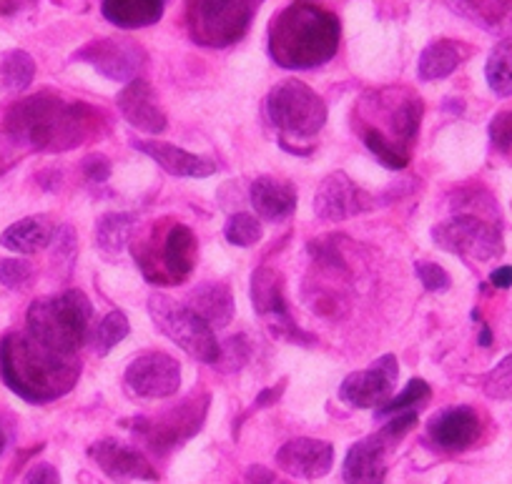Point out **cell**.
<instances>
[{
  "instance_id": "6da1fadb",
  "label": "cell",
  "mask_w": 512,
  "mask_h": 484,
  "mask_svg": "<svg viewBox=\"0 0 512 484\" xmlns=\"http://www.w3.org/2000/svg\"><path fill=\"white\" fill-rule=\"evenodd\" d=\"M8 138L36 151H68L98 138L106 116L88 103L63 101L56 93H36L13 103L6 113Z\"/></svg>"
},
{
  "instance_id": "7a4b0ae2",
  "label": "cell",
  "mask_w": 512,
  "mask_h": 484,
  "mask_svg": "<svg viewBox=\"0 0 512 484\" xmlns=\"http://www.w3.org/2000/svg\"><path fill=\"white\" fill-rule=\"evenodd\" d=\"M0 374L21 399L48 404L76 387L81 362L53 352L28 332H13L0 342Z\"/></svg>"
},
{
  "instance_id": "3957f363",
  "label": "cell",
  "mask_w": 512,
  "mask_h": 484,
  "mask_svg": "<svg viewBox=\"0 0 512 484\" xmlns=\"http://www.w3.org/2000/svg\"><path fill=\"white\" fill-rule=\"evenodd\" d=\"M342 26L334 13L312 3H294L269 26V56L289 71H309L337 56Z\"/></svg>"
},
{
  "instance_id": "277c9868",
  "label": "cell",
  "mask_w": 512,
  "mask_h": 484,
  "mask_svg": "<svg viewBox=\"0 0 512 484\" xmlns=\"http://www.w3.org/2000/svg\"><path fill=\"white\" fill-rule=\"evenodd\" d=\"M93 309L83 291H63L28 306V334L58 354L76 357L91 332Z\"/></svg>"
},
{
  "instance_id": "5b68a950",
  "label": "cell",
  "mask_w": 512,
  "mask_h": 484,
  "mask_svg": "<svg viewBox=\"0 0 512 484\" xmlns=\"http://www.w3.org/2000/svg\"><path fill=\"white\" fill-rule=\"evenodd\" d=\"M262 3L264 0H186V31L199 46L229 48L246 36Z\"/></svg>"
},
{
  "instance_id": "8992f818",
  "label": "cell",
  "mask_w": 512,
  "mask_h": 484,
  "mask_svg": "<svg viewBox=\"0 0 512 484\" xmlns=\"http://www.w3.org/2000/svg\"><path fill=\"white\" fill-rule=\"evenodd\" d=\"M149 314L156 329L164 337H169L176 347L184 349L186 354L204 364L219 362L221 344L216 342L214 329L189 306L164 294H154L149 299Z\"/></svg>"
},
{
  "instance_id": "52a82bcc",
  "label": "cell",
  "mask_w": 512,
  "mask_h": 484,
  "mask_svg": "<svg viewBox=\"0 0 512 484\" xmlns=\"http://www.w3.org/2000/svg\"><path fill=\"white\" fill-rule=\"evenodd\" d=\"M267 116L284 138H312L327 123V106L302 81H282L269 91Z\"/></svg>"
},
{
  "instance_id": "ba28073f",
  "label": "cell",
  "mask_w": 512,
  "mask_h": 484,
  "mask_svg": "<svg viewBox=\"0 0 512 484\" xmlns=\"http://www.w3.org/2000/svg\"><path fill=\"white\" fill-rule=\"evenodd\" d=\"M432 239L440 249L475 261H492L505 251L500 216L457 211L452 219L432 229Z\"/></svg>"
},
{
  "instance_id": "9c48e42d",
  "label": "cell",
  "mask_w": 512,
  "mask_h": 484,
  "mask_svg": "<svg viewBox=\"0 0 512 484\" xmlns=\"http://www.w3.org/2000/svg\"><path fill=\"white\" fill-rule=\"evenodd\" d=\"M196 251H199V246H196L194 231L184 224H171L164 234V241H161L159 254L141 246V249H136V259H139L141 271L149 281L181 284L194 271Z\"/></svg>"
},
{
  "instance_id": "30bf717a",
  "label": "cell",
  "mask_w": 512,
  "mask_h": 484,
  "mask_svg": "<svg viewBox=\"0 0 512 484\" xmlns=\"http://www.w3.org/2000/svg\"><path fill=\"white\" fill-rule=\"evenodd\" d=\"M206 407H209V397L206 394L204 397L189 394L186 402L169 409V412L159 414L156 419H136L134 429L154 452H169V449L179 447L181 442H186V439L199 432L206 417Z\"/></svg>"
},
{
  "instance_id": "8fae6325",
  "label": "cell",
  "mask_w": 512,
  "mask_h": 484,
  "mask_svg": "<svg viewBox=\"0 0 512 484\" xmlns=\"http://www.w3.org/2000/svg\"><path fill=\"white\" fill-rule=\"evenodd\" d=\"M73 58L96 68L108 81L118 83L136 81L146 68V51L131 38H98L78 48Z\"/></svg>"
},
{
  "instance_id": "7c38bea8",
  "label": "cell",
  "mask_w": 512,
  "mask_h": 484,
  "mask_svg": "<svg viewBox=\"0 0 512 484\" xmlns=\"http://www.w3.org/2000/svg\"><path fill=\"white\" fill-rule=\"evenodd\" d=\"M251 304H254L256 314L262 316V321L274 337L289 339V342H309V339H304L307 334L294 324L292 314H289L282 279L269 266L254 271V279H251Z\"/></svg>"
},
{
  "instance_id": "4fadbf2b",
  "label": "cell",
  "mask_w": 512,
  "mask_h": 484,
  "mask_svg": "<svg viewBox=\"0 0 512 484\" xmlns=\"http://www.w3.org/2000/svg\"><path fill=\"white\" fill-rule=\"evenodd\" d=\"M400 364L392 354L379 357L372 367L349 374L339 387V399L357 409H379L395 394Z\"/></svg>"
},
{
  "instance_id": "5bb4252c",
  "label": "cell",
  "mask_w": 512,
  "mask_h": 484,
  "mask_svg": "<svg viewBox=\"0 0 512 484\" xmlns=\"http://www.w3.org/2000/svg\"><path fill=\"white\" fill-rule=\"evenodd\" d=\"M123 382L134 397L164 399L179 392L181 367L169 354L146 352L128 364Z\"/></svg>"
},
{
  "instance_id": "9a60e30c",
  "label": "cell",
  "mask_w": 512,
  "mask_h": 484,
  "mask_svg": "<svg viewBox=\"0 0 512 484\" xmlns=\"http://www.w3.org/2000/svg\"><path fill=\"white\" fill-rule=\"evenodd\" d=\"M374 206L367 191L359 189L347 174H332L319 184L314 196V211L322 221H347Z\"/></svg>"
},
{
  "instance_id": "2e32d148",
  "label": "cell",
  "mask_w": 512,
  "mask_h": 484,
  "mask_svg": "<svg viewBox=\"0 0 512 484\" xmlns=\"http://www.w3.org/2000/svg\"><path fill=\"white\" fill-rule=\"evenodd\" d=\"M482 419L472 407H450L427 424V437L442 452H465L480 439Z\"/></svg>"
},
{
  "instance_id": "e0dca14e",
  "label": "cell",
  "mask_w": 512,
  "mask_h": 484,
  "mask_svg": "<svg viewBox=\"0 0 512 484\" xmlns=\"http://www.w3.org/2000/svg\"><path fill=\"white\" fill-rule=\"evenodd\" d=\"M88 454L103 469V474H108L116 482H131V479L154 482L156 479V469L151 467L149 459L141 452H136L134 447L116 442V439H101V442H96L88 449Z\"/></svg>"
},
{
  "instance_id": "ac0fdd59",
  "label": "cell",
  "mask_w": 512,
  "mask_h": 484,
  "mask_svg": "<svg viewBox=\"0 0 512 484\" xmlns=\"http://www.w3.org/2000/svg\"><path fill=\"white\" fill-rule=\"evenodd\" d=\"M392 444L382 437V434H372V437L359 439L352 444L344 459V482L347 484H384L387 477V452Z\"/></svg>"
},
{
  "instance_id": "d6986e66",
  "label": "cell",
  "mask_w": 512,
  "mask_h": 484,
  "mask_svg": "<svg viewBox=\"0 0 512 484\" xmlns=\"http://www.w3.org/2000/svg\"><path fill=\"white\" fill-rule=\"evenodd\" d=\"M116 106L118 111H121V116L126 118L131 126L139 128V131L156 136V133H161L166 128L164 108L159 106L154 88H151V83L144 81V78H136V81L128 83V86L118 93Z\"/></svg>"
},
{
  "instance_id": "ffe728a7",
  "label": "cell",
  "mask_w": 512,
  "mask_h": 484,
  "mask_svg": "<svg viewBox=\"0 0 512 484\" xmlns=\"http://www.w3.org/2000/svg\"><path fill=\"white\" fill-rule=\"evenodd\" d=\"M334 449L329 442L322 439L299 437L284 444L277 452V464L287 474L302 479H319L332 469Z\"/></svg>"
},
{
  "instance_id": "44dd1931",
  "label": "cell",
  "mask_w": 512,
  "mask_h": 484,
  "mask_svg": "<svg viewBox=\"0 0 512 484\" xmlns=\"http://www.w3.org/2000/svg\"><path fill=\"white\" fill-rule=\"evenodd\" d=\"M134 148L144 151L146 156L154 158L161 169L169 171L171 176H179V179H206L216 171V164L211 158L196 156V153L184 151L174 143H164L154 138V141H134Z\"/></svg>"
},
{
  "instance_id": "7402d4cb",
  "label": "cell",
  "mask_w": 512,
  "mask_h": 484,
  "mask_svg": "<svg viewBox=\"0 0 512 484\" xmlns=\"http://www.w3.org/2000/svg\"><path fill=\"white\" fill-rule=\"evenodd\" d=\"M447 8L490 36L512 38V0H445Z\"/></svg>"
},
{
  "instance_id": "603a6c76",
  "label": "cell",
  "mask_w": 512,
  "mask_h": 484,
  "mask_svg": "<svg viewBox=\"0 0 512 484\" xmlns=\"http://www.w3.org/2000/svg\"><path fill=\"white\" fill-rule=\"evenodd\" d=\"M251 206L264 221H284L297 209V191L287 181L259 176L251 184Z\"/></svg>"
},
{
  "instance_id": "cb8c5ba5",
  "label": "cell",
  "mask_w": 512,
  "mask_h": 484,
  "mask_svg": "<svg viewBox=\"0 0 512 484\" xmlns=\"http://www.w3.org/2000/svg\"><path fill=\"white\" fill-rule=\"evenodd\" d=\"M186 306L201 316L211 329H224L234 316V299L229 286L221 281H206L199 284L186 299Z\"/></svg>"
},
{
  "instance_id": "d4e9b609",
  "label": "cell",
  "mask_w": 512,
  "mask_h": 484,
  "mask_svg": "<svg viewBox=\"0 0 512 484\" xmlns=\"http://www.w3.org/2000/svg\"><path fill=\"white\" fill-rule=\"evenodd\" d=\"M169 0H103L101 13L108 23L126 31L149 28L161 21Z\"/></svg>"
},
{
  "instance_id": "484cf974",
  "label": "cell",
  "mask_w": 512,
  "mask_h": 484,
  "mask_svg": "<svg viewBox=\"0 0 512 484\" xmlns=\"http://www.w3.org/2000/svg\"><path fill=\"white\" fill-rule=\"evenodd\" d=\"M53 239H56V231H53L51 221H46L43 216H28V219L16 221L3 231L0 246L13 251V254H38Z\"/></svg>"
},
{
  "instance_id": "4316f807",
  "label": "cell",
  "mask_w": 512,
  "mask_h": 484,
  "mask_svg": "<svg viewBox=\"0 0 512 484\" xmlns=\"http://www.w3.org/2000/svg\"><path fill=\"white\" fill-rule=\"evenodd\" d=\"M467 48L462 43L450 41V38H440L432 41L425 51L420 53V63H417V76L422 81H442V78L452 76L462 61L467 58Z\"/></svg>"
},
{
  "instance_id": "83f0119b",
  "label": "cell",
  "mask_w": 512,
  "mask_h": 484,
  "mask_svg": "<svg viewBox=\"0 0 512 484\" xmlns=\"http://www.w3.org/2000/svg\"><path fill=\"white\" fill-rule=\"evenodd\" d=\"M36 78V61L31 53L13 48L0 53V88L8 93H23Z\"/></svg>"
},
{
  "instance_id": "f1b7e54d",
  "label": "cell",
  "mask_w": 512,
  "mask_h": 484,
  "mask_svg": "<svg viewBox=\"0 0 512 484\" xmlns=\"http://www.w3.org/2000/svg\"><path fill=\"white\" fill-rule=\"evenodd\" d=\"M136 219L131 214H106L96 224V246L106 256H118L134 234Z\"/></svg>"
},
{
  "instance_id": "f546056e",
  "label": "cell",
  "mask_w": 512,
  "mask_h": 484,
  "mask_svg": "<svg viewBox=\"0 0 512 484\" xmlns=\"http://www.w3.org/2000/svg\"><path fill=\"white\" fill-rule=\"evenodd\" d=\"M485 78L495 96H512V38H502L495 43L487 56Z\"/></svg>"
},
{
  "instance_id": "4dcf8cb0",
  "label": "cell",
  "mask_w": 512,
  "mask_h": 484,
  "mask_svg": "<svg viewBox=\"0 0 512 484\" xmlns=\"http://www.w3.org/2000/svg\"><path fill=\"white\" fill-rule=\"evenodd\" d=\"M362 141H364V146L372 151V156L377 158L379 164L387 166V169L402 171L407 164H410V151H407V148L387 141L382 133L372 131V128H362Z\"/></svg>"
},
{
  "instance_id": "1f68e13d",
  "label": "cell",
  "mask_w": 512,
  "mask_h": 484,
  "mask_svg": "<svg viewBox=\"0 0 512 484\" xmlns=\"http://www.w3.org/2000/svg\"><path fill=\"white\" fill-rule=\"evenodd\" d=\"M128 337V319L121 311H111L98 321L96 332H93V349L98 357H106L116 344H121Z\"/></svg>"
},
{
  "instance_id": "d6a6232c",
  "label": "cell",
  "mask_w": 512,
  "mask_h": 484,
  "mask_svg": "<svg viewBox=\"0 0 512 484\" xmlns=\"http://www.w3.org/2000/svg\"><path fill=\"white\" fill-rule=\"evenodd\" d=\"M430 394H432L430 384H427L425 379H412V382L405 387V392L397 394V397H392L390 402L382 404V407L377 409V417L390 419V417H395V414L412 412V409H417L420 404H425L427 399H430Z\"/></svg>"
},
{
  "instance_id": "836d02e7",
  "label": "cell",
  "mask_w": 512,
  "mask_h": 484,
  "mask_svg": "<svg viewBox=\"0 0 512 484\" xmlns=\"http://www.w3.org/2000/svg\"><path fill=\"white\" fill-rule=\"evenodd\" d=\"M224 236L234 246H254L262 239V224L251 214H234L226 221Z\"/></svg>"
},
{
  "instance_id": "e575fe53",
  "label": "cell",
  "mask_w": 512,
  "mask_h": 484,
  "mask_svg": "<svg viewBox=\"0 0 512 484\" xmlns=\"http://www.w3.org/2000/svg\"><path fill=\"white\" fill-rule=\"evenodd\" d=\"M485 394L490 399H512V354H507L485 379Z\"/></svg>"
},
{
  "instance_id": "d590c367",
  "label": "cell",
  "mask_w": 512,
  "mask_h": 484,
  "mask_svg": "<svg viewBox=\"0 0 512 484\" xmlns=\"http://www.w3.org/2000/svg\"><path fill=\"white\" fill-rule=\"evenodd\" d=\"M33 276V269L28 261L23 259H3L0 261V284L8 289H18V286L28 284Z\"/></svg>"
},
{
  "instance_id": "8d00e7d4",
  "label": "cell",
  "mask_w": 512,
  "mask_h": 484,
  "mask_svg": "<svg viewBox=\"0 0 512 484\" xmlns=\"http://www.w3.org/2000/svg\"><path fill=\"white\" fill-rule=\"evenodd\" d=\"M417 276H420V281L425 284L427 291H447L450 289V274H447L445 269H442L440 264H432V261H420V264L415 266Z\"/></svg>"
},
{
  "instance_id": "74e56055",
  "label": "cell",
  "mask_w": 512,
  "mask_h": 484,
  "mask_svg": "<svg viewBox=\"0 0 512 484\" xmlns=\"http://www.w3.org/2000/svg\"><path fill=\"white\" fill-rule=\"evenodd\" d=\"M490 141L497 151L507 153L512 148V111H500L490 123Z\"/></svg>"
},
{
  "instance_id": "f35d334b",
  "label": "cell",
  "mask_w": 512,
  "mask_h": 484,
  "mask_svg": "<svg viewBox=\"0 0 512 484\" xmlns=\"http://www.w3.org/2000/svg\"><path fill=\"white\" fill-rule=\"evenodd\" d=\"M23 484H61V474L51 464H36V467L28 469V474L23 477Z\"/></svg>"
},
{
  "instance_id": "ab89813d",
  "label": "cell",
  "mask_w": 512,
  "mask_h": 484,
  "mask_svg": "<svg viewBox=\"0 0 512 484\" xmlns=\"http://www.w3.org/2000/svg\"><path fill=\"white\" fill-rule=\"evenodd\" d=\"M83 174L91 181H106L108 176H111V164H108V158L96 153V156H88L86 161H83Z\"/></svg>"
},
{
  "instance_id": "60d3db41",
  "label": "cell",
  "mask_w": 512,
  "mask_h": 484,
  "mask_svg": "<svg viewBox=\"0 0 512 484\" xmlns=\"http://www.w3.org/2000/svg\"><path fill=\"white\" fill-rule=\"evenodd\" d=\"M490 281H492V286H497V289H510V286H512V266H500V269L492 271Z\"/></svg>"
},
{
  "instance_id": "b9f144b4",
  "label": "cell",
  "mask_w": 512,
  "mask_h": 484,
  "mask_svg": "<svg viewBox=\"0 0 512 484\" xmlns=\"http://www.w3.org/2000/svg\"><path fill=\"white\" fill-rule=\"evenodd\" d=\"M8 444V434H6V427L0 424V454H3V449H6Z\"/></svg>"
},
{
  "instance_id": "7bdbcfd3",
  "label": "cell",
  "mask_w": 512,
  "mask_h": 484,
  "mask_svg": "<svg viewBox=\"0 0 512 484\" xmlns=\"http://www.w3.org/2000/svg\"><path fill=\"white\" fill-rule=\"evenodd\" d=\"M274 484H287V482H282V479H274Z\"/></svg>"
}]
</instances>
